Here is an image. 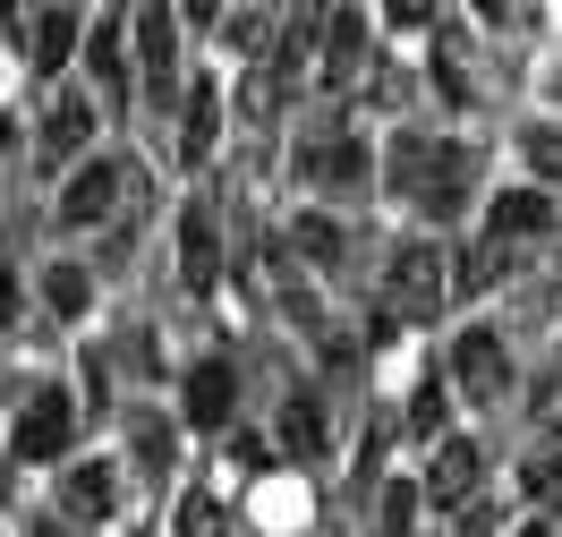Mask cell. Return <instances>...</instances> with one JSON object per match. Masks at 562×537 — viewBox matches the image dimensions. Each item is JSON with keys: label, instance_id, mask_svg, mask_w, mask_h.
<instances>
[{"label": "cell", "instance_id": "1", "mask_svg": "<svg viewBox=\"0 0 562 537\" xmlns=\"http://www.w3.org/2000/svg\"><path fill=\"white\" fill-rule=\"evenodd\" d=\"M384 179H392V197H409L426 222H452L469 214V179H477V154L460 137H426V128H401L384 154Z\"/></svg>", "mask_w": 562, "mask_h": 537}, {"label": "cell", "instance_id": "2", "mask_svg": "<svg viewBox=\"0 0 562 537\" xmlns=\"http://www.w3.org/2000/svg\"><path fill=\"white\" fill-rule=\"evenodd\" d=\"M443 299H452V256L435 239H401L384 265V307L392 316H435Z\"/></svg>", "mask_w": 562, "mask_h": 537}, {"label": "cell", "instance_id": "3", "mask_svg": "<svg viewBox=\"0 0 562 537\" xmlns=\"http://www.w3.org/2000/svg\"><path fill=\"white\" fill-rule=\"evenodd\" d=\"M128 35H137V86L154 103H171L179 94V18L162 0H137L128 9Z\"/></svg>", "mask_w": 562, "mask_h": 537}, {"label": "cell", "instance_id": "4", "mask_svg": "<svg viewBox=\"0 0 562 537\" xmlns=\"http://www.w3.org/2000/svg\"><path fill=\"white\" fill-rule=\"evenodd\" d=\"M77 435V410H69V393L60 384H35V393L18 401V461H60V444Z\"/></svg>", "mask_w": 562, "mask_h": 537}, {"label": "cell", "instance_id": "5", "mask_svg": "<svg viewBox=\"0 0 562 537\" xmlns=\"http://www.w3.org/2000/svg\"><path fill=\"white\" fill-rule=\"evenodd\" d=\"M86 137H94V103H86L77 86H60V94L35 111V154H43V171L77 163V154H86Z\"/></svg>", "mask_w": 562, "mask_h": 537}, {"label": "cell", "instance_id": "6", "mask_svg": "<svg viewBox=\"0 0 562 537\" xmlns=\"http://www.w3.org/2000/svg\"><path fill=\"white\" fill-rule=\"evenodd\" d=\"M452 384L469 401H503V393H512V358H503V342H494L486 324L452 333Z\"/></svg>", "mask_w": 562, "mask_h": 537}, {"label": "cell", "instance_id": "7", "mask_svg": "<svg viewBox=\"0 0 562 537\" xmlns=\"http://www.w3.org/2000/svg\"><path fill=\"white\" fill-rule=\"evenodd\" d=\"M477 486H486V452H477L469 435H443V452H435V469H426V495L443 503V512H469Z\"/></svg>", "mask_w": 562, "mask_h": 537}, {"label": "cell", "instance_id": "8", "mask_svg": "<svg viewBox=\"0 0 562 537\" xmlns=\"http://www.w3.org/2000/svg\"><path fill=\"white\" fill-rule=\"evenodd\" d=\"M213 145H222V86L196 77V86L179 94V163L196 171V163H213Z\"/></svg>", "mask_w": 562, "mask_h": 537}, {"label": "cell", "instance_id": "9", "mask_svg": "<svg viewBox=\"0 0 562 537\" xmlns=\"http://www.w3.org/2000/svg\"><path fill=\"white\" fill-rule=\"evenodd\" d=\"M231 393H239V376L205 358V367H188V384H179V410H188V427H231Z\"/></svg>", "mask_w": 562, "mask_h": 537}, {"label": "cell", "instance_id": "10", "mask_svg": "<svg viewBox=\"0 0 562 537\" xmlns=\"http://www.w3.org/2000/svg\"><path fill=\"white\" fill-rule=\"evenodd\" d=\"M120 214V163H86L60 188V222H111Z\"/></svg>", "mask_w": 562, "mask_h": 537}, {"label": "cell", "instance_id": "11", "mask_svg": "<svg viewBox=\"0 0 562 537\" xmlns=\"http://www.w3.org/2000/svg\"><path fill=\"white\" fill-rule=\"evenodd\" d=\"M316 52H324V86H350V77L375 60V52H367V18H358V9H333V26H324Z\"/></svg>", "mask_w": 562, "mask_h": 537}, {"label": "cell", "instance_id": "12", "mask_svg": "<svg viewBox=\"0 0 562 537\" xmlns=\"http://www.w3.org/2000/svg\"><path fill=\"white\" fill-rule=\"evenodd\" d=\"M60 503H69L77 521H111V512H120V469L111 461H77L69 478H60Z\"/></svg>", "mask_w": 562, "mask_h": 537}, {"label": "cell", "instance_id": "13", "mask_svg": "<svg viewBox=\"0 0 562 537\" xmlns=\"http://www.w3.org/2000/svg\"><path fill=\"white\" fill-rule=\"evenodd\" d=\"M77 52H86V69H94V86H111V94H128V18H94Z\"/></svg>", "mask_w": 562, "mask_h": 537}, {"label": "cell", "instance_id": "14", "mask_svg": "<svg viewBox=\"0 0 562 537\" xmlns=\"http://www.w3.org/2000/svg\"><path fill=\"white\" fill-rule=\"evenodd\" d=\"M546 222H554V197H546V188H503V197H494V214H486V239L512 248V239L546 231Z\"/></svg>", "mask_w": 562, "mask_h": 537}, {"label": "cell", "instance_id": "15", "mask_svg": "<svg viewBox=\"0 0 562 537\" xmlns=\"http://www.w3.org/2000/svg\"><path fill=\"white\" fill-rule=\"evenodd\" d=\"M213 273H222V231H213V214H188L179 222V282L213 290Z\"/></svg>", "mask_w": 562, "mask_h": 537}, {"label": "cell", "instance_id": "16", "mask_svg": "<svg viewBox=\"0 0 562 537\" xmlns=\"http://www.w3.org/2000/svg\"><path fill=\"white\" fill-rule=\"evenodd\" d=\"M281 444H290L299 461H324V452H333V427H324V401L316 393H290V401H281Z\"/></svg>", "mask_w": 562, "mask_h": 537}, {"label": "cell", "instance_id": "17", "mask_svg": "<svg viewBox=\"0 0 562 537\" xmlns=\"http://www.w3.org/2000/svg\"><path fill=\"white\" fill-rule=\"evenodd\" d=\"M128 452H137V478H162L171 469V418L162 410H145V401H128Z\"/></svg>", "mask_w": 562, "mask_h": 537}, {"label": "cell", "instance_id": "18", "mask_svg": "<svg viewBox=\"0 0 562 537\" xmlns=\"http://www.w3.org/2000/svg\"><path fill=\"white\" fill-rule=\"evenodd\" d=\"M77 43H86L77 9H43V18H35V69H43V77H60V69L77 60Z\"/></svg>", "mask_w": 562, "mask_h": 537}, {"label": "cell", "instance_id": "19", "mask_svg": "<svg viewBox=\"0 0 562 537\" xmlns=\"http://www.w3.org/2000/svg\"><path fill=\"white\" fill-rule=\"evenodd\" d=\"M307 179H316V188H358V179H367V145H358V137L307 145Z\"/></svg>", "mask_w": 562, "mask_h": 537}, {"label": "cell", "instance_id": "20", "mask_svg": "<svg viewBox=\"0 0 562 537\" xmlns=\"http://www.w3.org/2000/svg\"><path fill=\"white\" fill-rule=\"evenodd\" d=\"M290 248L307 256V265H341L350 239H341V222H333V214H299V222H290Z\"/></svg>", "mask_w": 562, "mask_h": 537}, {"label": "cell", "instance_id": "21", "mask_svg": "<svg viewBox=\"0 0 562 537\" xmlns=\"http://www.w3.org/2000/svg\"><path fill=\"white\" fill-rule=\"evenodd\" d=\"M171 537H231V512H222V495H188L171 512Z\"/></svg>", "mask_w": 562, "mask_h": 537}, {"label": "cell", "instance_id": "22", "mask_svg": "<svg viewBox=\"0 0 562 537\" xmlns=\"http://www.w3.org/2000/svg\"><path fill=\"white\" fill-rule=\"evenodd\" d=\"M86 299H94V282H86L77 265H52V273H43V307H52V316H86Z\"/></svg>", "mask_w": 562, "mask_h": 537}, {"label": "cell", "instance_id": "23", "mask_svg": "<svg viewBox=\"0 0 562 537\" xmlns=\"http://www.w3.org/2000/svg\"><path fill=\"white\" fill-rule=\"evenodd\" d=\"M520 495H528V512H562V452L520 469Z\"/></svg>", "mask_w": 562, "mask_h": 537}, {"label": "cell", "instance_id": "24", "mask_svg": "<svg viewBox=\"0 0 562 537\" xmlns=\"http://www.w3.org/2000/svg\"><path fill=\"white\" fill-rule=\"evenodd\" d=\"M443 401H452V393H443V384L426 376L418 393H409V435H443Z\"/></svg>", "mask_w": 562, "mask_h": 537}, {"label": "cell", "instance_id": "25", "mask_svg": "<svg viewBox=\"0 0 562 537\" xmlns=\"http://www.w3.org/2000/svg\"><path fill=\"white\" fill-rule=\"evenodd\" d=\"M520 154H528V171H537V179H562V128H528Z\"/></svg>", "mask_w": 562, "mask_h": 537}, {"label": "cell", "instance_id": "26", "mask_svg": "<svg viewBox=\"0 0 562 537\" xmlns=\"http://www.w3.org/2000/svg\"><path fill=\"white\" fill-rule=\"evenodd\" d=\"M418 521V486H384V537H409Z\"/></svg>", "mask_w": 562, "mask_h": 537}, {"label": "cell", "instance_id": "27", "mask_svg": "<svg viewBox=\"0 0 562 537\" xmlns=\"http://www.w3.org/2000/svg\"><path fill=\"white\" fill-rule=\"evenodd\" d=\"M435 9H443V0H384V18H392V26H426Z\"/></svg>", "mask_w": 562, "mask_h": 537}, {"label": "cell", "instance_id": "28", "mask_svg": "<svg viewBox=\"0 0 562 537\" xmlns=\"http://www.w3.org/2000/svg\"><path fill=\"white\" fill-rule=\"evenodd\" d=\"M537 418H546V427H562V376H554V384H537Z\"/></svg>", "mask_w": 562, "mask_h": 537}, {"label": "cell", "instance_id": "29", "mask_svg": "<svg viewBox=\"0 0 562 537\" xmlns=\"http://www.w3.org/2000/svg\"><path fill=\"white\" fill-rule=\"evenodd\" d=\"M171 18H196V26H213V18H222V0H171Z\"/></svg>", "mask_w": 562, "mask_h": 537}, {"label": "cell", "instance_id": "30", "mask_svg": "<svg viewBox=\"0 0 562 537\" xmlns=\"http://www.w3.org/2000/svg\"><path fill=\"white\" fill-rule=\"evenodd\" d=\"M520 537H562V521H554V512H528V521H520Z\"/></svg>", "mask_w": 562, "mask_h": 537}, {"label": "cell", "instance_id": "31", "mask_svg": "<svg viewBox=\"0 0 562 537\" xmlns=\"http://www.w3.org/2000/svg\"><path fill=\"white\" fill-rule=\"evenodd\" d=\"M469 9H477V18H494V26H503V18H520V0H469Z\"/></svg>", "mask_w": 562, "mask_h": 537}, {"label": "cell", "instance_id": "32", "mask_svg": "<svg viewBox=\"0 0 562 537\" xmlns=\"http://www.w3.org/2000/svg\"><path fill=\"white\" fill-rule=\"evenodd\" d=\"M18 316V273H9V265H0V324Z\"/></svg>", "mask_w": 562, "mask_h": 537}]
</instances>
